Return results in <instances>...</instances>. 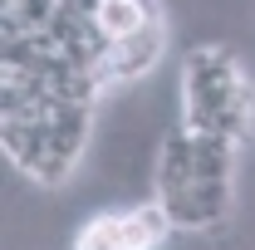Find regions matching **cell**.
<instances>
[{
    "label": "cell",
    "instance_id": "1",
    "mask_svg": "<svg viewBox=\"0 0 255 250\" xmlns=\"http://www.w3.org/2000/svg\"><path fill=\"white\" fill-rule=\"evenodd\" d=\"M157 54H162V25H152V30H142V34H128V39H118V44H108V54H103V64H98L103 94H108V89H123V84H132V79H142V74L157 64Z\"/></svg>",
    "mask_w": 255,
    "mask_h": 250
},
{
    "label": "cell",
    "instance_id": "2",
    "mask_svg": "<svg viewBox=\"0 0 255 250\" xmlns=\"http://www.w3.org/2000/svg\"><path fill=\"white\" fill-rule=\"evenodd\" d=\"M157 25V5L152 0H94V30L118 44L128 34H142Z\"/></svg>",
    "mask_w": 255,
    "mask_h": 250
},
{
    "label": "cell",
    "instance_id": "3",
    "mask_svg": "<svg viewBox=\"0 0 255 250\" xmlns=\"http://www.w3.org/2000/svg\"><path fill=\"white\" fill-rule=\"evenodd\" d=\"M172 231V216L162 211L157 201L152 206H137V211H123V246L128 250H157Z\"/></svg>",
    "mask_w": 255,
    "mask_h": 250
}]
</instances>
